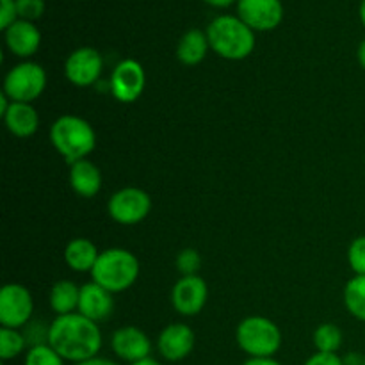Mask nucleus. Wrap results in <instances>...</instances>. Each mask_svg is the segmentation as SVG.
I'll return each mask as SVG.
<instances>
[{"instance_id":"f257e3e1","label":"nucleus","mask_w":365,"mask_h":365,"mask_svg":"<svg viewBox=\"0 0 365 365\" xmlns=\"http://www.w3.org/2000/svg\"><path fill=\"white\" fill-rule=\"evenodd\" d=\"M48 344L66 362L81 364L98 356L103 339L98 323L73 312L56 316L48 324Z\"/></svg>"},{"instance_id":"f03ea898","label":"nucleus","mask_w":365,"mask_h":365,"mask_svg":"<svg viewBox=\"0 0 365 365\" xmlns=\"http://www.w3.org/2000/svg\"><path fill=\"white\" fill-rule=\"evenodd\" d=\"M50 143L68 164L88 159L96 148V132L88 120L75 114H63L50 125Z\"/></svg>"},{"instance_id":"7ed1b4c3","label":"nucleus","mask_w":365,"mask_h":365,"mask_svg":"<svg viewBox=\"0 0 365 365\" xmlns=\"http://www.w3.org/2000/svg\"><path fill=\"white\" fill-rule=\"evenodd\" d=\"M209 45L220 57L228 61H242L255 50V31L239 16L223 14L214 18L207 27Z\"/></svg>"},{"instance_id":"20e7f679","label":"nucleus","mask_w":365,"mask_h":365,"mask_svg":"<svg viewBox=\"0 0 365 365\" xmlns=\"http://www.w3.org/2000/svg\"><path fill=\"white\" fill-rule=\"evenodd\" d=\"M141 262L125 248H109L100 253L91 271V280L113 294L125 292L138 282Z\"/></svg>"},{"instance_id":"39448f33","label":"nucleus","mask_w":365,"mask_h":365,"mask_svg":"<svg viewBox=\"0 0 365 365\" xmlns=\"http://www.w3.org/2000/svg\"><path fill=\"white\" fill-rule=\"evenodd\" d=\"M235 342L248 359H271L282 348V330L267 317L250 316L235 328Z\"/></svg>"},{"instance_id":"423d86ee","label":"nucleus","mask_w":365,"mask_h":365,"mask_svg":"<svg viewBox=\"0 0 365 365\" xmlns=\"http://www.w3.org/2000/svg\"><path fill=\"white\" fill-rule=\"evenodd\" d=\"M46 71L41 64L34 61H24L11 68L4 77V95L11 102L32 103L45 93Z\"/></svg>"},{"instance_id":"0eeeda50","label":"nucleus","mask_w":365,"mask_h":365,"mask_svg":"<svg viewBox=\"0 0 365 365\" xmlns=\"http://www.w3.org/2000/svg\"><path fill=\"white\" fill-rule=\"evenodd\" d=\"M152 210V198L141 187H123L114 192L107 202V214L110 220L123 227L139 225Z\"/></svg>"},{"instance_id":"6e6552de","label":"nucleus","mask_w":365,"mask_h":365,"mask_svg":"<svg viewBox=\"0 0 365 365\" xmlns=\"http://www.w3.org/2000/svg\"><path fill=\"white\" fill-rule=\"evenodd\" d=\"M34 314V298L24 284H6L0 289V324L24 330Z\"/></svg>"},{"instance_id":"1a4fd4ad","label":"nucleus","mask_w":365,"mask_h":365,"mask_svg":"<svg viewBox=\"0 0 365 365\" xmlns=\"http://www.w3.org/2000/svg\"><path fill=\"white\" fill-rule=\"evenodd\" d=\"M146 88L145 68L135 59H123L110 73V95L121 103H134L141 98Z\"/></svg>"},{"instance_id":"9d476101","label":"nucleus","mask_w":365,"mask_h":365,"mask_svg":"<svg viewBox=\"0 0 365 365\" xmlns=\"http://www.w3.org/2000/svg\"><path fill=\"white\" fill-rule=\"evenodd\" d=\"M103 70V59L100 52L91 46H81L73 50L64 61V77L77 88H89L98 82Z\"/></svg>"},{"instance_id":"9b49d317","label":"nucleus","mask_w":365,"mask_h":365,"mask_svg":"<svg viewBox=\"0 0 365 365\" xmlns=\"http://www.w3.org/2000/svg\"><path fill=\"white\" fill-rule=\"evenodd\" d=\"M207 299H209V287L200 274L180 277L171 289V305L184 317L198 316L207 305Z\"/></svg>"},{"instance_id":"f8f14e48","label":"nucleus","mask_w":365,"mask_h":365,"mask_svg":"<svg viewBox=\"0 0 365 365\" xmlns=\"http://www.w3.org/2000/svg\"><path fill=\"white\" fill-rule=\"evenodd\" d=\"M110 349L120 360L128 365L152 356V341L138 327H121L110 335Z\"/></svg>"},{"instance_id":"ddd939ff","label":"nucleus","mask_w":365,"mask_h":365,"mask_svg":"<svg viewBox=\"0 0 365 365\" xmlns=\"http://www.w3.org/2000/svg\"><path fill=\"white\" fill-rule=\"evenodd\" d=\"M237 14L252 31H273L284 20L280 0H239Z\"/></svg>"},{"instance_id":"4468645a","label":"nucleus","mask_w":365,"mask_h":365,"mask_svg":"<svg viewBox=\"0 0 365 365\" xmlns=\"http://www.w3.org/2000/svg\"><path fill=\"white\" fill-rule=\"evenodd\" d=\"M196 335L185 323H171L163 328L157 339V351L166 362H182L192 353Z\"/></svg>"},{"instance_id":"2eb2a0df","label":"nucleus","mask_w":365,"mask_h":365,"mask_svg":"<svg viewBox=\"0 0 365 365\" xmlns=\"http://www.w3.org/2000/svg\"><path fill=\"white\" fill-rule=\"evenodd\" d=\"M114 310V294L95 282H88L81 287L77 312L95 323H102L110 317Z\"/></svg>"},{"instance_id":"dca6fc26","label":"nucleus","mask_w":365,"mask_h":365,"mask_svg":"<svg viewBox=\"0 0 365 365\" xmlns=\"http://www.w3.org/2000/svg\"><path fill=\"white\" fill-rule=\"evenodd\" d=\"M4 39L13 56L27 59L38 52L41 45V32L36 27L34 21L16 20L9 29L4 31Z\"/></svg>"},{"instance_id":"f3484780","label":"nucleus","mask_w":365,"mask_h":365,"mask_svg":"<svg viewBox=\"0 0 365 365\" xmlns=\"http://www.w3.org/2000/svg\"><path fill=\"white\" fill-rule=\"evenodd\" d=\"M71 189L82 198H95L102 189V173L100 168L93 160L82 159L70 164V175H68Z\"/></svg>"},{"instance_id":"a211bd4d","label":"nucleus","mask_w":365,"mask_h":365,"mask_svg":"<svg viewBox=\"0 0 365 365\" xmlns=\"http://www.w3.org/2000/svg\"><path fill=\"white\" fill-rule=\"evenodd\" d=\"M2 118L7 130L20 139L32 138L39 128V114L32 103L11 102Z\"/></svg>"},{"instance_id":"6ab92c4d","label":"nucleus","mask_w":365,"mask_h":365,"mask_svg":"<svg viewBox=\"0 0 365 365\" xmlns=\"http://www.w3.org/2000/svg\"><path fill=\"white\" fill-rule=\"evenodd\" d=\"M100 253L91 239L75 237L64 248V262L75 273H91Z\"/></svg>"},{"instance_id":"aec40b11","label":"nucleus","mask_w":365,"mask_h":365,"mask_svg":"<svg viewBox=\"0 0 365 365\" xmlns=\"http://www.w3.org/2000/svg\"><path fill=\"white\" fill-rule=\"evenodd\" d=\"M209 48L210 45L207 32L200 31V29H189L178 41L177 57L185 66H196L205 59Z\"/></svg>"},{"instance_id":"412c9836","label":"nucleus","mask_w":365,"mask_h":365,"mask_svg":"<svg viewBox=\"0 0 365 365\" xmlns=\"http://www.w3.org/2000/svg\"><path fill=\"white\" fill-rule=\"evenodd\" d=\"M78 298H81V287H77L75 282L59 280L50 289V309L56 316H68V314L77 312Z\"/></svg>"},{"instance_id":"4be33fe9","label":"nucleus","mask_w":365,"mask_h":365,"mask_svg":"<svg viewBox=\"0 0 365 365\" xmlns=\"http://www.w3.org/2000/svg\"><path fill=\"white\" fill-rule=\"evenodd\" d=\"M342 299L349 316L365 323V277L355 274L351 280H348L342 291Z\"/></svg>"},{"instance_id":"5701e85b","label":"nucleus","mask_w":365,"mask_h":365,"mask_svg":"<svg viewBox=\"0 0 365 365\" xmlns=\"http://www.w3.org/2000/svg\"><path fill=\"white\" fill-rule=\"evenodd\" d=\"M29 342L24 331L14 328H0V359L2 362L18 359L20 355L27 353Z\"/></svg>"},{"instance_id":"b1692460","label":"nucleus","mask_w":365,"mask_h":365,"mask_svg":"<svg viewBox=\"0 0 365 365\" xmlns=\"http://www.w3.org/2000/svg\"><path fill=\"white\" fill-rule=\"evenodd\" d=\"M312 342L319 353H339L344 342V335L337 324L323 323L314 330Z\"/></svg>"},{"instance_id":"393cba45","label":"nucleus","mask_w":365,"mask_h":365,"mask_svg":"<svg viewBox=\"0 0 365 365\" xmlns=\"http://www.w3.org/2000/svg\"><path fill=\"white\" fill-rule=\"evenodd\" d=\"M66 360L50 344L32 346L24 356V365H64Z\"/></svg>"},{"instance_id":"a878e982","label":"nucleus","mask_w":365,"mask_h":365,"mask_svg":"<svg viewBox=\"0 0 365 365\" xmlns=\"http://www.w3.org/2000/svg\"><path fill=\"white\" fill-rule=\"evenodd\" d=\"M175 264H177V269L180 271L182 277H192V274H198L200 266H202V255H200L198 250L184 248L178 252Z\"/></svg>"},{"instance_id":"bb28decb","label":"nucleus","mask_w":365,"mask_h":365,"mask_svg":"<svg viewBox=\"0 0 365 365\" xmlns=\"http://www.w3.org/2000/svg\"><path fill=\"white\" fill-rule=\"evenodd\" d=\"M348 264L353 273L365 277V235L351 241L348 248Z\"/></svg>"},{"instance_id":"cd10ccee","label":"nucleus","mask_w":365,"mask_h":365,"mask_svg":"<svg viewBox=\"0 0 365 365\" xmlns=\"http://www.w3.org/2000/svg\"><path fill=\"white\" fill-rule=\"evenodd\" d=\"M16 11L20 20L34 21L45 13V0H16Z\"/></svg>"},{"instance_id":"c85d7f7f","label":"nucleus","mask_w":365,"mask_h":365,"mask_svg":"<svg viewBox=\"0 0 365 365\" xmlns=\"http://www.w3.org/2000/svg\"><path fill=\"white\" fill-rule=\"evenodd\" d=\"M18 20L16 0H2V13H0V29L6 31Z\"/></svg>"},{"instance_id":"c756f323","label":"nucleus","mask_w":365,"mask_h":365,"mask_svg":"<svg viewBox=\"0 0 365 365\" xmlns=\"http://www.w3.org/2000/svg\"><path fill=\"white\" fill-rule=\"evenodd\" d=\"M303 365H344V362H342V356H339V353L316 351L312 356L307 359V362Z\"/></svg>"},{"instance_id":"7c9ffc66","label":"nucleus","mask_w":365,"mask_h":365,"mask_svg":"<svg viewBox=\"0 0 365 365\" xmlns=\"http://www.w3.org/2000/svg\"><path fill=\"white\" fill-rule=\"evenodd\" d=\"M342 362L344 365H365V356L360 353H348L346 356H342Z\"/></svg>"},{"instance_id":"2f4dec72","label":"nucleus","mask_w":365,"mask_h":365,"mask_svg":"<svg viewBox=\"0 0 365 365\" xmlns=\"http://www.w3.org/2000/svg\"><path fill=\"white\" fill-rule=\"evenodd\" d=\"M73 365H120V364H116L114 360H109V359H102V356H95V359L86 360V362H81V364H73Z\"/></svg>"},{"instance_id":"473e14b6","label":"nucleus","mask_w":365,"mask_h":365,"mask_svg":"<svg viewBox=\"0 0 365 365\" xmlns=\"http://www.w3.org/2000/svg\"><path fill=\"white\" fill-rule=\"evenodd\" d=\"M242 365H282V364L271 356V359H248Z\"/></svg>"},{"instance_id":"72a5a7b5","label":"nucleus","mask_w":365,"mask_h":365,"mask_svg":"<svg viewBox=\"0 0 365 365\" xmlns=\"http://www.w3.org/2000/svg\"><path fill=\"white\" fill-rule=\"evenodd\" d=\"M205 2L212 7H228L234 2H239V0H205Z\"/></svg>"},{"instance_id":"f704fd0d","label":"nucleus","mask_w":365,"mask_h":365,"mask_svg":"<svg viewBox=\"0 0 365 365\" xmlns=\"http://www.w3.org/2000/svg\"><path fill=\"white\" fill-rule=\"evenodd\" d=\"M356 59H359V64L365 70V39L359 45V50H356Z\"/></svg>"},{"instance_id":"c9c22d12","label":"nucleus","mask_w":365,"mask_h":365,"mask_svg":"<svg viewBox=\"0 0 365 365\" xmlns=\"http://www.w3.org/2000/svg\"><path fill=\"white\" fill-rule=\"evenodd\" d=\"M130 365H163V364L157 362L155 359H152V356H150V359H145V360H141V362H135V364H130Z\"/></svg>"},{"instance_id":"e433bc0d","label":"nucleus","mask_w":365,"mask_h":365,"mask_svg":"<svg viewBox=\"0 0 365 365\" xmlns=\"http://www.w3.org/2000/svg\"><path fill=\"white\" fill-rule=\"evenodd\" d=\"M360 20H362V25L365 27V0L360 2Z\"/></svg>"}]
</instances>
